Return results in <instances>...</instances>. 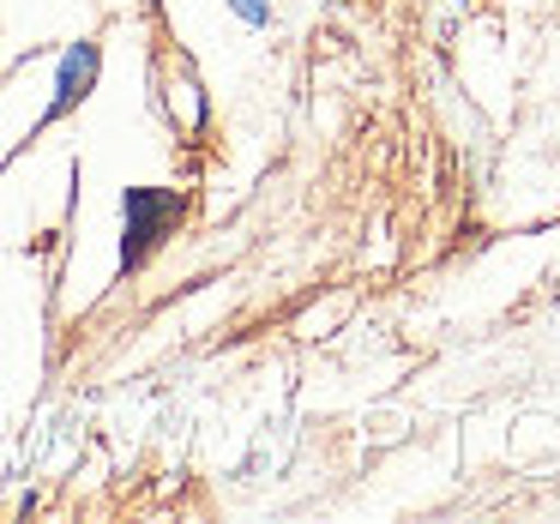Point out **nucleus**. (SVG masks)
Segmentation results:
<instances>
[{"label":"nucleus","instance_id":"f257e3e1","mask_svg":"<svg viewBox=\"0 0 560 524\" xmlns=\"http://www.w3.org/2000/svg\"><path fill=\"white\" fill-rule=\"evenodd\" d=\"M182 194L175 187H127L121 194V271H139L182 223Z\"/></svg>","mask_w":560,"mask_h":524},{"label":"nucleus","instance_id":"20e7f679","mask_svg":"<svg viewBox=\"0 0 560 524\" xmlns=\"http://www.w3.org/2000/svg\"><path fill=\"white\" fill-rule=\"evenodd\" d=\"M145 7H163V0H145Z\"/></svg>","mask_w":560,"mask_h":524},{"label":"nucleus","instance_id":"7ed1b4c3","mask_svg":"<svg viewBox=\"0 0 560 524\" xmlns=\"http://www.w3.org/2000/svg\"><path fill=\"white\" fill-rule=\"evenodd\" d=\"M242 25H271V0H230Z\"/></svg>","mask_w":560,"mask_h":524},{"label":"nucleus","instance_id":"f03ea898","mask_svg":"<svg viewBox=\"0 0 560 524\" xmlns=\"http://www.w3.org/2000/svg\"><path fill=\"white\" fill-rule=\"evenodd\" d=\"M97 73H103V49L91 37H79L73 49L61 55V67H55V97H49V109H43L37 127H55L61 115H73L79 103L97 91Z\"/></svg>","mask_w":560,"mask_h":524}]
</instances>
